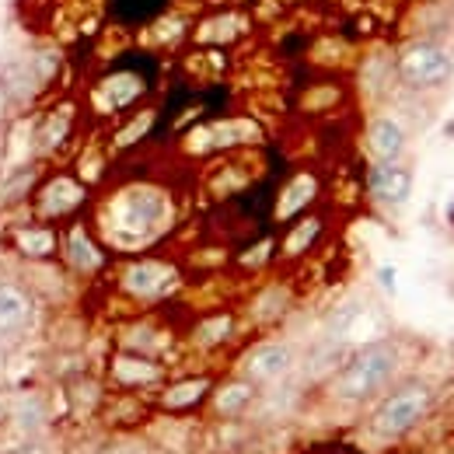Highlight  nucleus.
<instances>
[{
  "label": "nucleus",
  "instance_id": "obj_7",
  "mask_svg": "<svg viewBox=\"0 0 454 454\" xmlns=\"http://www.w3.org/2000/svg\"><path fill=\"white\" fill-rule=\"evenodd\" d=\"M294 364H297L294 346L273 340V342H259V346L245 356L241 371H245V378H248L252 385H273V381H284L286 374L294 371Z\"/></svg>",
  "mask_w": 454,
  "mask_h": 454
},
{
  "label": "nucleus",
  "instance_id": "obj_1",
  "mask_svg": "<svg viewBox=\"0 0 454 454\" xmlns=\"http://www.w3.org/2000/svg\"><path fill=\"white\" fill-rule=\"evenodd\" d=\"M168 214L171 203L161 189L129 185L106 210V234L115 245H140V241H151V234H158L168 224Z\"/></svg>",
  "mask_w": 454,
  "mask_h": 454
},
{
  "label": "nucleus",
  "instance_id": "obj_22",
  "mask_svg": "<svg viewBox=\"0 0 454 454\" xmlns=\"http://www.w3.org/2000/svg\"><path fill=\"white\" fill-rule=\"evenodd\" d=\"M378 280H381V286H385L388 294H395V270H392V266H381V270H378Z\"/></svg>",
  "mask_w": 454,
  "mask_h": 454
},
{
  "label": "nucleus",
  "instance_id": "obj_4",
  "mask_svg": "<svg viewBox=\"0 0 454 454\" xmlns=\"http://www.w3.org/2000/svg\"><path fill=\"white\" fill-rule=\"evenodd\" d=\"M454 74V57L437 43H416L398 57V81L412 91L441 88Z\"/></svg>",
  "mask_w": 454,
  "mask_h": 454
},
{
  "label": "nucleus",
  "instance_id": "obj_11",
  "mask_svg": "<svg viewBox=\"0 0 454 454\" xmlns=\"http://www.w3.org/2000/svg\"><path fill=\"white\" fill-rule=\"evenodd\" d=\"M367 147L374 154V161H398L405 151V126L395 115H378L367 126Z\"/></svg>",
  "mask_w": 454,
  "mask_h": 454
},
{
  "label": "nucleus",
  "instance_id": "obj_10",
  "mask_svg": "<svg viewBox=\"0 0 454 454\" xmlns=\"http://www.w3.org/2000/svg\"><path fill=\"white\" fill-rule=\"evenodd\" d=\"M367 189L378 203L385 207H402L412 196V171L402 168L398 161H378L367 171Z\"/></svg>",
  "mask_w": 454,
  "mask_h": 454
},
{
  "label": "nucleus",
  "instance_id": "obj_9",
  "mask_svg": "<svg viewBox=\"0 0 454 454\" xmlns=\"http://www.w3.org/2000/svg\"><path fill=\"white\" fill-rule=\"evenodd\" d=\"M178 280V273H175V266L171 262H161V259H140V262H133V266H126L122 270V290L129 294V297H144V301H151V297H161L171 284Z\"/></svg>",
  "mask_w": 454,
  "mask_h": 454
},
{
  "label": "nucleus",
  "instance_id": "obj_15",
  "mask_svg": "<svg viewBox=\"0 0 454 454\" xmlns=\"http://www.w3.org/2000/svg\"><path fill=\"white\" fill-rule=\"evenodd\" d=\"M255 402V385L248 378H238V381H227L214 392V412L224 416V419H234L241 416L248 405Z\"/></svg>",
  "mask_w": 454,
  "mask_h": 454
},
{
  "label": "nucleus",
  "instance_id": "obj_23",
  "mask_svg": "<svg viewBox=\"0 0 454 454\" xmlns=\"http://www.w3.org/2000/svg\"><path fill=\"white\" fill-rule=\"evenodd\" d=\"M448 217H451V224H454V203H451V210H448Z\"/></svg>",
  "mask_w": 454,
  "mask_h": 454
},
{
  "label": "nucleus",
  "instance_id": "obj_21",
  "mask_svg": "<svg viewBox=\"0 0 454 454\" xmlns=\"http://www.w3.org/2000/svg\"><path fill=\"white\" fill-rule=\"evenodd\" d=\"M151 122H154V113H144L137 122H129V129H122V133H119V140H115V144H119V147H129L133 140H140V137L147 133V126H151Z\"/></svg>",
  "mask_w": 454,
  "mask_h": 454
},
{
  "label": "nucleus",
  "instance_id": "obj_2",
  "mask_svg": "<svg viewBox=\"0 0 454 454\" xmlns=\"http://www.w3.org/2000/svg\"><path fill=\"white\" fill-rule=\"evenodd\" d=\"M398 374V349L392 342H371L360 353H353L346 360L336 381H333V395L346 405H360L381 395Z\"/></svg>",
  "mask_w": 454,
  "mask_h": 454
},
{
  "label": "nucleus",
  "instance_id": "obj_20",
  "mask_svg": "<svg viewBox=\"0 0 454 454\" xmlns=\"http://www.w3.org/2000/svg\"><path fill=\"white\" fill-rule=\"evenodd\" d=\"M231 329H234L231 315H221V318H207V322L200 325L196 340L203 342V346H217V342H224L227 336H231Z\"/></svg>",
  "mask_w": 454,
  "mask_h": 454
},
{
  "label": "nucleus",
  "instance_id": "obj_16",
  "mask_svg": "<svg viewBox=\"0 0 454 454\" xmlns=\"http://www.w3.org/2000/svg\"><path fill=\"white\" fill-rule=\"evenodd\" d=\"M210 388H214V381H210V378H185V381H175L171 388H165L161 405L171 409V412H185V409L200 405L203 398L210 395Z\"/></svg>",
  "mask_w": 454,
  "mask_h": 454
},
{
  "label": "nucleus",
  "instance_id": "obj_17",
  "mask_svg": "<svg viewBox=\"0 0 454 454\" xmlns=\"http://www.w3.org/2000/svg\"><path fill=\"white\" fill-rule=\"evenodd\" d=\"M70 109H59V113L46 115L43 122H39V129H35V151L39 154H53L59 144L70 137Z\"/></svg>",
  "mask_w": 454,
  "mask_h": 454
},
{
  "label": "nucleus",
  "instance_id": "obj_3",
  "mask_svg": "<svg viewBox=\"0 0 454 454\" xmlns=\"http://www.w3.org/2000/svg\"><path fill=\"white\" fill-rule=\"evenodd\" d=\"M430 405H434V392L423 381H409L381 398V405L371 412V434L378 441H398L423 423Z\"/></svg>",
  "mask_w": 454,
  "mask_h": 454
},
{
  "label": "nucleus",
  "instance_id": "obj_6",
  "mask_svg": "<svg viewBox=\"0 0 454 454\" xmlns=\"http://www.w3.org/2000/svg\"><path fill=\"white\" fill-rule=\"evenodd\" d=\"M35 325V294L18 280H0V340H21Z\"/></svg>",
  "mask_w": 454,
  "mask_h": 454
},
{
  "label": "nucleus",
  "instance_id": "obj_14",
  "mask_svg": "<svg viewBox=\"0 0 454 454\" xmlns=\"http://www.w3.org/2000/svg\"><path fill=\"white\" fill-rule=\"evenodd\" d=\"M318 196V178L315 175H294L290 182H286V189L280 192V203H277V221H290V217H297L311 200Z\"/></svg>",
  "mask_w": 454,
  "mask_h": 454
},
{
  "label": "nucleus",
  "instance_id": "obj_12",
  "mask_svg": "<svg viewBox=\"0 0 454 454\" xmlns=\"http://www.w3.org/2000/svg\"><path fill=\"white\" fill-rule=\"evenodd\" d=\"M161 364H154L151 356H144V353H119L113 360V378L115 385H122V388H144V385H154V381H161Z\"/></svg>",
  "mask_w": 454,
  "mask_h": 454
},
{
  "label": "nucleus",
  "instance_id": "obj_5",
  "mask_svg": "<svg viewBox=\"0 0 454 454\" xmlns=\"http://www.w3.org/2000/svg\"><path fill=\"white\" fill-rule=\"evenodd\" d=\"M88 203V185L77 175H53L35 185V221H59L77 214Z\"/></svg>",
  "mask_w": 454,
  "mask_h": 454
},
{
  "label": "nucleus",
  "instance_id": "obj_13",
  "mask_svg": "<svg viewBox=\"0 0 454 454\" xmlns=\"http://www.w3.org/2000/svg\"><path fill=\"white\" fill-rule=\"evenodd\" d=\"M11 241H14V248H18L21 255H28V259H50V255H53V252L59 248L57 231L46 224V221H35V224L14 227Z\"/></svg>",
  "mask_w": 454,
  "mask_h": 454
},
{
  "label": "nucleus",
  "instance_id": "obj_8",
  "mask_svg": "<svg viewBox=\"0 0 454 454\" xmlns=\"http://www.w3.org/2000/svg\"><path fill=\"white\" fill-rule=\"evenodd\" d=\"M59 255H63V266L74 273V277H95L102 266H106V252L102 245L88 234L84 224H70L59 234Z\"/></svg>",
  "mask_w": 454,
  "mask_h": 454
},
{
  "label": "nucleus",
  "instance_id": "obj_19",
  "mask_svg": "<svg viewBox=\"0 0 454 454\" xmlns=\"http://www.w3.org/2000/svg\"><path fill=\"white\" fill-rule=\"evenodd\" d=\"M318 234H322V221H318V217H304V221H297L294 231L286 234L284 255H301V252H308V248L315 245Z\"/></svg>",
  "mask_w": 454,
  "mask_h": 454
},
{
  "label": "nucleus",
  "instance_id": "obj_18",
  "mask_svg": "<svg viewBox=\"0 0 454 454\" xmlns=\"http://www.w3.org/2000/svg\"><path fill=\"white\" fill-rule=\"evenodd\" d=\"M102 95L109 98L113 109H122V106H133L140 95H144V81L137 74H113L106 84H102Z\"/></svg>",
  "mask_w": 454,
  "mask_h": 454
}]
</instances>
